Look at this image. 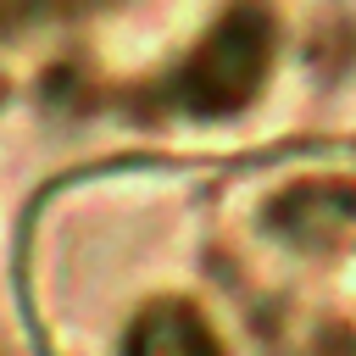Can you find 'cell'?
Returning a JSON list of instances; mask_svg holds the SVG:
<instances>
[{
	"mask_svg": "<svg viewBox=\"0 0 356 356\" xmlns=\"http://www.w3.org/2000/svg\"><path fill=\"white\" fill-rule=\"evenodd\" d=\"M261 67H267V22H261L256 11H239V17H228V22L211 33V44L189 61V72H184V100H189L195 111H228V106H239V100L256 89Z\"/></svg>",
	"mask_w": 356,
	"mask_h": 356,
	"instance_id": "obj_1",
	"label": "cell"
},
{
	"mask_svg": "<svg viewBox=\"0 0 356 356\" xmlns=\"http://www.w3.org/2000/svg\"><path fill=\"white\" fill-rule=\"evenodd\" d=\"M134 356H211V334L195 312H150L134 334Z\"/></svg>",
	"mask_w": 356,
	"mask_h": 356,
	"instance_id": "obj_2",
	"label": "cell"
}]
</instances>
